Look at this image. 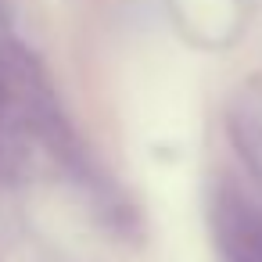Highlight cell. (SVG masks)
Masks as SVG:
<instances>
[{
    "label": "cell",
    "mask_w": 262,
    "mask_h": 262,
    "mask_svg": "<svg viewBox=\"0 0 262 262\" xmlns=\"http://www.w3.org/2000/svg\"><path fill=\"white\" fill-rule=\"evenodd\" d=\"M212 237L223 262H262V205L223 190L212 201Z\"/></svg>",
    "instance_id": "1"
},
{
    "label": "cell",
    "mask_w": 262,
    "mask_h": 262,
    "mask_svg": "<svg viewBox=\"0 0 262 262\" xmlns=\"http://www.w3.org/2000/svg\"><path fill=\"white\" fill-rule=\"evenodd\" d=\"M226 129L241 155V162L251 169V176L262 183V90L244 86L230 108H226Z\"/></svg>",
    "instance_id": "2"
}]
</instances>
